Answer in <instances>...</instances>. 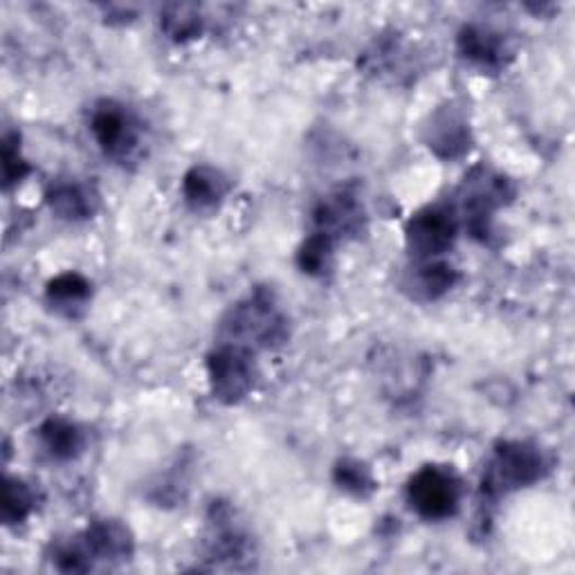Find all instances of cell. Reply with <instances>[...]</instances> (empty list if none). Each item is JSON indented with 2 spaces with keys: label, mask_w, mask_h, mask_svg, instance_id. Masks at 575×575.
<instances>
[{
  "label": "cell",
  "mask_w": 575,
  "mask_h": 575,
  "mask_svg": "<svg viewBox=\"0 0 575 575\" xmlns=\"http://www.w3.org/2000/svg\"><path fill=\"white\" fill-rule=\"evenodd\" d=\"M544 457L536 446L519 444V440L517 444H504L483 474V493L499 497L524 488V485L536 483L544 474Z\"/></svg>",
  "instance_id": "1"
},
{
  "label": "cell",
  "mask_w": 575,
  "mask_h": 575,
  "mask_svg": "<svg viewBox=\"0 0 575 575\" xmlns=\"http://www.w3.org/2000/svg\"><path fill=\"white\" fill-rule=\"evenodd\" d=\"M228 342L241 348L273 346L286 337V320L275 308L271 299L254 297L245 303H239L223 324Z\"/></svg>",
  "instance_id": "2"
},
{
  "label": "cell",
  "mask_w": 575,
  "mask_h": 575,
  "mask_svg": "<svg viewBox=\"0 0 575 575\" xmlns=\"http://www.w3.org/2000/svg\"><path fill=\"white\" fill-rule=\"evenodd\" d=\"M407 497L421 517L432 521L448 519L459 510L461 481L450 468L425 465L412 476Z\"/></svg>",
  "instance_id": "3"
},
{
  "label": "cell",
  "mask_w": 575,
  "mask_h": 575,
  "mask_svg": "<svg viewBox=\"0 0 575 575\" xmlns=\"http://www.w3.org/2000/svg\"><path fill=\"white\" fill-rule=\"evenodd\" d=\"M207 369L214 393L226 403H239L254 384V363L250 350L241 346H218L207 360Z\"/></svg>",
  "instance_id": "4"
},
{
  "label": "cell",
  "mask_w": 575,
  "mask_h": 575,
  "mask_svg": "<svg viewBox=\"0 0 575 575\" xmlns=\"http://www.w3.org/2000/svg\"><path fill=\"white\" fill-rule=\"evenodd\" d=\"M457 239V218L444 207H427L418 211L407 226V245L410 250L432 261L452 248Z\"/></svg>",
  "instance_id": "5"
},
{
  "label": "cell",
  "mask_w": 575,
  "mask_h": 575,
  "mask_svg": "<svg viewBox=\"0 0 575 575\" xmlns=\"http://www.w3.org/2000/svg\"><path fill=\"white\" fill-rule=\"evenodd\" d=\"M91 130L104 153L113 158H124L138 147L136 122L130 119V115L122 106L113 102H106L95 108Z\"/></svg>",
  "instance_id": "6"
},
{
  "label": "cell",
  "mask_w": 575,
  "mask_h": 575,
  "mask_svg": "<svg viewBox=\"0 0 575 575\" xmlns=\"http://www.w3.org/2000/svg\"><path fill=\"white\" fill-rule=\"evenodd\" d=\"M363 209L348 194L329 196L315 211L318 234L335 241L344 234H356L360 230Z\"/></svg>",
  "instance_id": "7"
},
{
  "label": "cell",
  "mask_w": 575,
  "mask_h": 575,
  "mask_svg": "<svg viewBox=\"0 0 575 575\" xmlns=\"http://www.w3.org/2000/svg\"><path fill=\"white\" fill-rule=\"evenodd\" d=\"M83 542L88 551H91L93 560L102 562H124L133 553V538L128 528L113 519L93 524L83 533Z\"/></svg>",
  "instance_id": "8"
},
{
  "label": "cell",
  "mask_w": 575,
  "mask_h": 575,
  "mask_svg": "<svg viewBox=\"0 0 575 575\" xmlns=\"http://www.w3.org/2000/svg\"><path fill=\"white\" fill-rule=\"evenodd\" d=\"M459 48L461 55L479 66L488 68H499L504 66L506 59V43L502 41V34L483 30V27H465L459 36Z\"/></svg>",
  "instance_id": "9"
},
{
  "label": "cell",
  "mask_w": 575,
  "mask_h": 575,
  "mask_svg": "<svg viewBox=\"0 0 575 575\" xmlns=\"http://www.w3.org/2000/svg\"><path fill=\"white\" fill-rule=\"evenodd\" d=\"M228 192L226 175L211 166H196L185 175L183 194L194 209H211L223 200Z\"/></svg>",
  "instance_id": "10"
},
{
  "label": "cell",
  "mask_w": 575,
  "mask_h": 575,
  "mask_svg": "<svg viewBox=\"0 0 575 575\" xmlns=\"http://www.w3.org/2000/svg\"><path fill=\"white\" fill-rule=\"evenodd\" d=\"M432 136H429V147L444 158H457L461 156L470 145H468V128L465 122L459 119L452 113H440L432 122Z\"/></svg>",
  "instance_id": "11"
},
{
  "label": "cell",
  "mask_w": 575,
  "mask_h": 575,
  "mask_svg": "<svg viewBox=\"0 0 575 575\" xmlns=\"http://www.w3.org/2000/svg\"><path fill=\"white\" fill-rule=\"evenodd\" d=\"M43 446L55 459H72L83 448V436L77 425L64 421V418H50L46 425L41 427Z\"/></svg>",
  "instance_id": "12"
},
{
  "label": "cell",
  "mask_w": 575,
  "mask_h": 575,
  "mask_svg": "<svg viewBox=\"0 0 575 575\" xmlns=\"http://www.w3.org/2000/svg\"><path fill=\"white\" fill-rule=\"evenodd\" d=\"M50 207L61 214L64 218H88L95 211V198L83 185L77 183H61L55 185L48 194Z\"/></svg>",
  "instance_id": "13"
},
{
  "label": "cell",
  "mask_w": 575,
  "mask_h": 575,
  "mask_svg": "<svg viewBox=\"0 0 575 575\" xmlns=\"http://www.w3.org/2000/svg\"><path fill=\"white\" fill-rule=\"evenodd\" d=\"M88 297H91V284L77 273H66L48 286V299L68 313H72V308L83 306Z\"/></svg>",
  "instance_id": "14"
},
{
  "label": "cell",
  "mask_w": 575,
  "mask_h": 575,
  "mask_svg": "<svg viewBox=\"0 0 575 575\" xmlns=\"http://www.w3.org/2000/svg\"><path fill=\"white\" fill-rule=\"evenodd\" d=\"M455 279H457V275L450 265L427 261L423 268H418V273H416V290L425 299H436L455 286Z\"/></svg>",
  "instance_id": "15"
},
{
  "label": "cell",
  "mask_w": 575,
  "mask_h": 575,
  "mask_svg": "<svg viewBox=\"0 0 575 575\" xmlns=\"http://www.w3.org/2000/svg\"><path fill=\"white\" fill-rule=\"evenodd\" d=\"M333 256V241L324 234H313L299 250V265L308 275H322L326 273Z\"/></svg>",
  "instance_id": "16"
},
{
  "label": "cell",
  "mask_w": 575,
  "mask_h": 575,
  "mask_svg": "<svg viewBox=\"0 0 575 575\" xmlns=\"http://www.w3.org/2000/svg\"><path fill=\"white\" fill-rule=\"evenodd\" d=\"M335 481L340 488L356 497H365L376 488L371 472L360 461H342L335 468Z\"/></svg>",
  "instance_id": "17"
},
{
  "label": "cell",
  "mask_w": 575,
  "mask_h": 575,
  "mask_svg": "<svg viewBox=\"0 0 575 575\" xmlns=\"http://www.w3.org/2000/svg\"><path fill=\"white\" fill-rule=\"evenodd\" d=\"M34 508L32 491L23 481L5 483V499H3V517L8 524H21Z\"/></svg>",
  "instance_id": "18"
},
{
  "label": "cell",
  "mask_w": 575,
  "mask_h": 575,
  "mask_svg": "<svg viewBox=\"0 0 575 575\" xmlns=\"http://www.w3.org/2000/svg\"><path fill=\"white\" fill-rule=\"evenodd\" d=\"M164 21V30L173 38H187L194 36L200 30V19L196 14V8L192 5H173L169 8Z\"/></svg>",
  "instance_id": "19"
}]
</instances>
